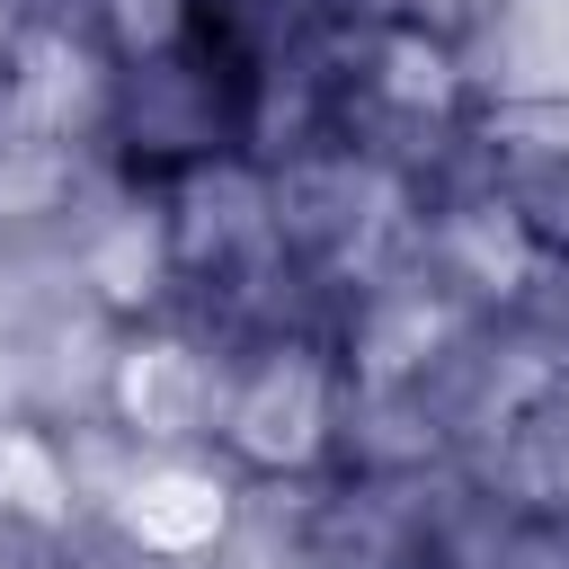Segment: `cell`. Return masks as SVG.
Returning a JSON list of instances; mask_svg holds the SVG:
<instances>
[{
    "mask_svg": "<svg viewBox=\"0 0 569 569\" xmlns=\"http://www.w3.org/2000/svg\"><path fill=\"white\" fill-rule=\"evenodd\" d=\"M338 400H347V356L311 329H276L258 338L231 373H222V418L213 445L231 471L258 480H302L329 462L338 445Z\"/></svg>",
    "mask_w": 569,
    "mask_h": 569,
    "instance_id": "cell-1",
    "label": "cell"
},
{
    "mask_svg": "<svg viewBox=\"0 0 569 569\" xmlns=\"http://www.w3.org/2000/svg\"><path fill=\"white\" fill-rule=\"evenodd\" d=\"M124 116V62L107 53V36L71 9H27L9 80H0V133L27 142H62V151H98Z\"/></svg>",
    "mask_w": 569,
    "mask_h": 569,
    "instance_id": "cell-2",
    "label": "cell"
},
{
    "mask_svg": "<svg viewBox=\"0 0 569 569\" xmlns=\"http://www.w3.org/2000/svg\"><path fill=\"white\" fill-rule=\"evenodd\" d=\"M222 356L178 329V320H124L116 356H107V418L142 445V453H178V445H213L222 418Z\"/></svg>",
    "mask_w": 569,
    "mask_h": 569,
    "instance_id": "cell-3",
    "label": "cell"
},
{
    "mask_svg": "<svg viewBox=\"0 0 569 569\" xmlns=\"http://www.w3.org/2000/svg\"><path fill=\"white\" fill-rule=\"evenodd\" d=\"M169 258H178V284H240V276H267L284 258V231H276V178H258L249 160H222L204 151L169 196Z\"/></svg>",
    "mask_w": 569,
    "mask_h": 569,
    "instance_id": "cell-4",
    "label": "cell"
},
{
    "mask_svg": "<svg viewBox=\"0 0 569 569\" xmlns=\"http://www.w3.org/2000/svg\"><path fill=\"white\" fill-rule=\"evenodd\" d=\"M231 516H240V489L222 462H204L196 445L178 453H142L116 498H107V525L142 551V560H204L231 542Z\"/></svg>",
    "mask_w": 569,
    "mask_h": 569,
    "instance_id": "cell-5",
    "label": "cell"
},
{
    "mask_svg": "<svg viewBox=\"0 0 569 569\" xmlns=\"http://www.w3.org/2000/svg\"><path fill=\"white\" fill-rule=\"evenodd\" d=\"M480 160L533 249L569 267V107H480Z\"/></svg>",
    "mask_w": 569,
    "mask_h": 569,
    "instance_id": "cell-6",
    "label": "cell"
},
{
    "mask_svg": "<svg viewBox=\"0 0 569 569\" xmlns=\"http://www.w3.org/2000/svg\"><path fill=\"white\" fill-rule=\"evenodd\" d=\"M427 258H436V284L453 302H516L551 276V258L533 249V231L516 222V204L480 178L445 204V222L427 231Z\"/></svg>",
    "mask_w": 569,
    "mask_h": 569,
    "instance_id": "cell-7",
    "label": "cell"
},
{
    "mask_svg": "<svg viewBox=\"0 0 569 569\" xmlns=\"http://www.w3.org/2000/svg\"><path fill=\"white\" fill-rule=\"evenodd\" d=\"M462 71L480 107H569V0H498Z\"/></svg>",
    "mask_w": 569,
    "mask_h": 569,
    "instance_id": "cell-8",
    "label": "cell"
},
{
    "mask_svg": "<svg viewBox=\"0 0 569 569\" xmlns=\"http://www.w3.org/2000/svg\"><path fill=\"white\" fill-rule=\"evenodd\" d=\"M365 107L391 116V124H445L471 107V71H462V44L391 18L365 36Z\"/></svg>",
    "mask_w": 569,
    "mask_h": 569,
    "instance_id": "cell-9",
    "label": "cell"
},
{
    "mask_svg": "<svg viewBox=\"0 0 569 569\" xmlns=\"http://www.w3.org/2000/svg\"><path fill=\"white\" fill-rule=\"evenodd\" d=\"M80 267H89V284H98V302H107L116 320H151V311L169 302V284H178L169 213H160V204H116V213L89 231Z\"/></svg>",
    "mask_w": 569,
    "mask_h": 569,
    "instance_id": "cell-10",
    "label": "cell"
},
{
    "mask_svg": "<svg viewBox=\"0 0 569 569\" xmlns=\"http://www.w3.org/2000/svg\"><path fill=\"white\" fill-rule=\"evenodd\" d=\"M80 516V462L53 427L0 409V533H62Z\"/></svg>",
    "mask_w": 569,
    "mask_h": 569,
    "instance_id": "cell-11",
    "label": "cell"
},
{
    "mask_svg": "<svg viewBox=\"0 0 569 569\" xmlns=\"http://www.w3.org/2000/svg\"><path fill=\"white\" fill-rule=\"evenodd\" d=\"M80 18L107 36V53L124 71H151V62H178L196 44V0H80Z\"/></svg>",
    "mask_w": 569,
    "mask_h": 569,
    "instance_id": "cell-12",
    "label": "cell"
},
{
    "mask_svg": "<svg viewBox=\"0 0 569 569\" xmlns=\"http://www.w3.org/2000/svg\"><path fill=\"white\" fill-rule=\"evenodd\" d=\"M89 178V151H62V142H27V133H0V222H36V213H62Z\"/></svg>",
    "mask_w": 569,
    "mask_h": 569,
    "instance_id": "cell-13",
    "label": "cell"
},
{
    "mask_svg": "<svg viewBox=\"0 0 569 569\" xmlns=\"http://www.w3.org/2000/svg\"><path fill=\"white\" fill-rule=\"evenodd\" d=\"M516 489L569 516V382H542L516 409Z\"/></svg>",
    "mask_w": 569,
    "mask_h": 569,
    "instance_id": "cell-14",
    "label": "cell"
},
{
    "mask_svg": "<svg viewBox=\"0 0 569 569\" xmlns=\"http://www.w3.org/2000/svg\"><path fill=\"white\" fill-rule=\"evenodd\" d=\"M18 27H27V0H0V80H9V53H18Z\"/></svg>",
    "mask_w": 569,
    "mask_h": 569,
    "instance_id": "cell-15",
    "label": "cell"
},
{
    "mask_svg": "<svg viewBox=\"0 0 569 569\" xmlns=\"http://www.w3.org/2000/svg\"><path fill=\"white\" fill-rule=\"evenodd\" d=\"M213 9H231V18H240V9H267V18H276L284 0H196V18H213Z\"/></svg>",
    "mask_w": 569,
    "mask_h": 569,
    "instance_id": "cell-16",
    "label": "cell"
}]
</instances>
